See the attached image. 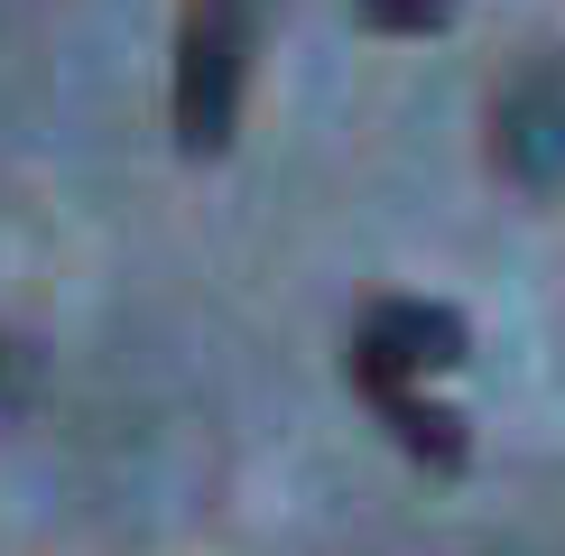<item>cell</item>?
<instances>
[{"label":"cell","mask_w":565,"mask_h":556,"mask_svg":"<svg viewBox=\"0 0 565 556\" xmlns=\"http://www.w3.org/2000/svg\"><path fill=\"white\" fill-rule=\"evenodd\" d=\"M501 177L529 185V195H556L565 185V56H529L501 93Z\"/></svg>","instance_id":"2"},{"label":"cell","mask_w":565,"mask_h":556,"mask_svg":"<svg viewBox=\"0 0 565 556\" xmlns=\"http://www.w3.org/2000/svg\"><path fill=\"white\" fill-rule=\"evenodd\" d=\"M352 353H371V362L427 381V371H455L463 353H473V324H463L455 307H436V297H371Z\"/></svg>","instance_id":"4"},{"label":"cell","mask_w":565,"mask_h":556,"mask_svg":"<svg viewBox=\"0 0 565 556\" xmlns=\"http://www.w3.org/2000/svg\"><path fill=\"white\" fill-rule=\"evenodd\" d=\"M250 46H260V0H185L177 29V149L185 158H223L242 130V84H250Z\"/></svg>","instance_id":"1"},{"label":"cell","mask_w":565,"mask_h":556,"mask_svg":"<svg viewBox=\"0 0 565 556\" xmlns=\"http://www.w3.org/2000/svg\"><path fill=\"white\" fill-rule=\"evenodd\" d=\"M352 389L371 399V417L390 427V446H398V455H417L427 473H463L473 436H463V417L445 408V399H427V389H417V371H390V362L352 353Z\"/></svg>","instance_id":"3"},{"label":"cell","mask_w":565,"mask_h":556,"mask_svg":"<svg viewBox=\"0 0 565 556\" xmlns=\"http://www.w3.org/2000/svg\"><path fill=\"white\" fill-rule=\"evenodd\" d=\"M352 19L381 38H436V29H455V0H352Z\"/></svg>","instance_id":"5"},{"label":"cell","mask_w":565,"mask_h":556,"mask_svg":"<svg viewBox=\"0 0 565 556\" xmlns=\"http://www.w3.org/2000/svg\"><path fill=\"white\" fill-rule=\"evenodd\" d=\"M19 399H29V353L0 334V408H19Z\"/></svg>","instance_id":"6"}]
</instances>
